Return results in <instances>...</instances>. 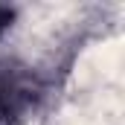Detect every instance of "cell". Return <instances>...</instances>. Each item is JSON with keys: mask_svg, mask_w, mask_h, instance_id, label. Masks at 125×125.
Instances as JSON below:
<instances>
[{"mask_svg": "<svg viewBox=\"0 0 125 125\" xmlns=\"http://www.w3.org/2000/svg\"><path fill=\"white\" fill-rule=\"evenodd\" d=\"M12 21H15V9H9V6L0 3V38H3V32L12 26Z\"/></svg>", "mask_w": 125, "mask_h": 125, "instance_id": "obj_2", "label": "cell"}, {"mask_svg": "<svg viewBox=\"0 0 125 125\" xmlns=\"http://www.w3.org/2000/svg\"><path fill=\"white\" fill-rule=\"evenodd\" d=\"M41 99V84L29 67L0 61V125L21 122Z\"/></svg>", "mask_w": 125, "mask_h": 125, "instance_id": "obj_1", "label": "cell"}]
</instances>
